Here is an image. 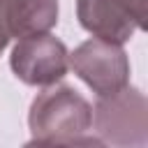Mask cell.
<instances>
[{
  "label": "cell",
  "instance_id": "cell-1",
  "mask_svg": "<svg viewBox=\"0 0 148 148\" xmlns=\"http://www.w3.org/2000/svg\"><path fill=\"white\" fill-rule=\"evenodd\" d=\"M30 143L42 146H102L99 139L88 136L92 127L90 102L65 83H51L42 90L28 111Z\"/></svg>",
  "mask_w": 148,
  "mask_h": 148
},
{
  "label": "cell",
  "instance_id": "cell-2",
  "mask_svg": "<svg viewBox=\"0 0 148 148\" xmlns=\"http://www.w3.org/2000/svg\"><path fill=\"white\" fill-rule=\"evenodd\" d=\"M92 125L102 143L120 148H143L148 143V102L130 83L109 95H99L92 109Z\"/></svg>",
  "mask_w": 148,
  "mask_h": 148
},
{
  "label": "cell",
  "instance_id": "cell-3",
  "mask_svg": "<svg viewBox=\"0 0 148 148\" xmlns=\"http://www.w3.org/2000/svg\"><path fill=\"white\" fill-rule=\"evenodd\" d=\"M69 67L97 97L130 83V58L123 51V44L102 37L79 44L69 53Z\"/></svg>",
  "mask_w": 148,
  "mask_h": 148
},
{
  "label": "cell",
  "instance_id": "cell-4",
  "mask_svg": "<svg viewBox=\"0 0 148 148\" xmlns=\"http://www.w3.org/2000/svg\"><path fill=\"white\" fill-rule=\"evenodd\" d=\"M9 67L25 86H51L62 81L69 69L67 46L51 32H35L18 37L12 49Z\"/></svg>",
  "mask_w": 148,
  "mask_h": 148
},
{
  "label": "cell",
  "instance_id": "cell-5",
  "mask_svg": "<svg viewBox=\"0 0 148 148\" xmlns=\"http://www.w3.org/2000/svg\"><path fill=\"white\" fill-rule=\"evenodd\" d=\"M146 0H76V18L92 37L116 44L146 28Z\"/></svg>",
  "mask_w": 148,
  "mask_h": 148
},
{
  "label": "cell",
  "instance_id": "cell-6",
  "mask_svg": "<svg viewBox=\"0 0 148 148\" xmlns=\"http://www.w3.org/2000/svg\"><path fill=\"white\" fill-rule=\"evenodd\" d=\"M0 16L16 39L49 32L58 23V0H0Z\"/></svg>",
  "mask_w": 148,
  "mask_h": 148
},
{
  "label": "cell",
  "instance_id": "cell-7",
  "mask_svg": "<svg viewBox=\"0 0 148 148\" xmlns=\"http://www.w3.org/2000/svg\"><path fill=\"white\" fill-rule=\"evenodd\" d=\"M9 39H12V35H9V30H7V25H5V21H2V16H0V56H2V51L7 49Z\"/></svg>",
  "mask_w": 148,
  "mask_h": 148
}]
</instances>
